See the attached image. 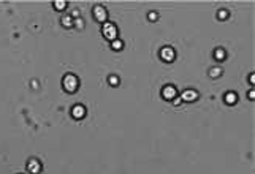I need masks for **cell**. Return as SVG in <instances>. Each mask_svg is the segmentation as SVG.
I'll return each mask as SVG.
<instances>
[{"instance_id": "obj_10", "label": "cell", "mask_w": 255, "mask_h": 174, "mask_svg": "<svg viewBox=\"0 0 255 174\" xmlns=\"http://www.w3.org/2000/svg\"><path fill=\"white\" fill-rule=\"evenodd\" d=\"M214 57H216L217 60H223V59H225V51H223V49H216Z\"/></svg>"}, {"instance_id": "obj_6", "label": "cell", "mask_w": 255, "mask_h": 174, "mask_svg": "<svg viewBox=\"0 0 255 174\" xmlns=\"http://www.w3.org/2000/svg\"><path fill=\"white\" fill-rule=\"evenodd\" d=\"M71 114H73L74 119H83L84 116H86V109H84V106H81V104H78V106L73 108Z\"/></svg>"}, {"instance_id": "obj_16", "label": "cell", "mask_w": 255, "mask_h": 174, "mask_svg": "<svg viewBox=\"0 0 255 174\" xmlns=\"http://www.w3.org/2000/svg\"><path fill=\"white\" fill-rule=\"evenodd\" d=\"M227 16H228V13L225 11V10H222V11H219V18H220V19H225Z\"/></svg>"}, {"instance_id": "obj_7", "label": "cell", "mask_w": 255, "mask_h": 174, "mask_svg": "<svg viewBox=\"0 0 255 174\" xmlns=\"http://www.w3.org/2000/svg\"><path fill=\"white\" fill-rule=\"evenodd\" d=\"M197 98H198V93L195 90H186L182 93V100H186V101H195Z\"/></svg>"}, {"instance_id": "obj_5", "label": "cell", "mask_w": 255, "mask_h": 174, "mask_svg": "<svg viewBox=\"0 0 255 174\" xmlns=\"http://www.w3.org/2000/svg\"><path fill=\"white\" fill-rule=\"evenodd\" d=\"M162 95H163V98H167V100H171V98L176 97V89L173 86H165V89L162 90Z\"/></svg>"}, {"instance_id": "obj_19", "label": "cell", "mask_w": 255, "mask_h": 174, "mask_svg": "<svg viewBox=\"0 0 255 174\" xmlns=\"http://www.w3.org/2000/svg\"><path fill=\"white\" fill-rule=\"evenodd\" d=\"M249 98H251V100H254V98H255V92H254V90L249 92Z\"/></svg>"}, {"instance_id": "obj_1", "label": "cell", "mask_w": 255, "mask_h": 174, "mask_svg": "<svg viewBox=\"0 0 255 174\" xmlns=\"http://www.w3.org/2000/svg\"><path fill=\"white\" fill-rule=\"evenodd\" d=\"M63 89L67 92H74L78 89V78L73 74H67L63 78Z\"/></svg>"}, {"instance_id": "obj_9", "label": "cell", "mask_w": 255, "mask_h": 174, "mask_svg": "<svg viewBox=\"0 0 255 174\" xmlns=\"http://www.w3.org/2000/svg\"><path fill=\"white\" fill-rule=\"evenodd\" d=\"M225 101H227L228 104H234L238 101V97H236V93H233V92H230L225 95Z\"/></svg>"}, {"instance_id": "obj_13", "label": "cell", "mask_w": 255, "mask_h": 174, "mask_svg": "<svg viewBox=\"0 0 255 174\" xmlns=\"http://www.w3.org/2000/svg\"><path fill=\"white\" fill-rule=\"evenodd\" d=\"M54 7H56L57 10H63L65 7H67V3H65V2H62V0H57V2L54 3Z\"/></svg>"}, {"instance_id": "obj_3", "label": "cell", "mask_w": 255, "mask_h": 174, "mask_svg": "<svg viewBox=\"0 0 255 174\" xmlns=\"http://www.w3.org/2000/svg\"><path fill=\"white\" fill-rule=\"evenodd\" d=\"M94 14H95V19L100 22H105L106 21V10L103 7H95L94 8Z\"/></svg>"}, {"instance_id": "obj_2", "label": "cell", "mask_w": 255, "mask_h": 174, "mask_svg": "<svg viewBox=\"0 0 255 174\" xmlns=\"http://www.w3.org/2000/svg\"><path fill=\"white\" fill-rule=\"evenodd\" d=\"M103 35L106 37L108 40H116V37H117V29L113 26V24H109V22H106L103 26Z\"/></svg>"}, {"instance_id": "obj_14", "label": "cell", "mask_w": 255, "mask_h": 174, "mask_svg": "<svg viewBox=\"0 0 255 174\" xmlns=\"http://www.w3.org/2000/svg\"><path fill=\"white\" fill-rule=\"evenodd\" d=\"M113 48L116 49V51L122 49V41H119V40H114V41H113Z\"/></svg>"}, {"instance_id": "obj_4", "label": "cell", "mask_w": 255, "mask_h": 174, "mask_svg": "<svg viewBox=\"0 0 255 174\" xmlns=\"http://www.w3.org/2000/svg\"><path fill=\"white\" fill-rule=\"evenodd\" d=\"M160 56H162V59L165 62H171L173 59H174V51L171 48H163L162 49V52H160Z\"/></svg>"}, {"instance_id": "obj_18", "label": "cell", "mask_w": 255, "mask_h": 174, "mask_svg": "<svg viewBox=\"0 0 255 174\" xmlns=\"http://www.w3.org/2000/svg\"><path fill=\"white\" fill-rule=\"evenodd\" d=\"M76 26H78L79 29H83V27H84V24H83V21H81V19H78V21H76Z\"/></svg>"}, {"instance_id": "obj_17", "label": "cell", "mask_w": 255, "mask_h": 174, "mask_svg": "<svg viewBox=\"0 0 255 174\" xmlns=\"http://www.w3.org/2000/svg\"><path fill=\"white\" fill-rule=\"evenodd\" d=\"M149 19H151V21H156V19H157V13H149Z\"/></svg>"}, {"instance_id": "obj_11", "label": "cell", "mask_w": 255, "mask_h": 174, "mask_svg": "<svg viewBox=\"0 0 255 174\" xmlns=\"http://www.w3.org/2000/svg\"><path fill=\"white\" fill-rule=\"evenodd\" d=\"M209 74H211L212 78H217V76H220V74H222V70H220V68H212Z\"/></svg>"}, {"instance_id": "obj_8", "label": "cell", "mask_w": 255, "mask_h": 174, "mask_svg": "<svg viewBox=\"0 0 255 174\" xmlns=\"http://www.w3.org/2000/svg\"><path fill=\"white\" fill-rule=\"evenodd\" d=\"M40 170H41V165H40L37 160H30V162H29V171H30V173L38 174Z\"/></svg>"}, {"instance_id": "obj_12", "label": "cell", "mask_w": 255, "mask_h": 174, "mask_svg": "<svg viewBox=\"0 0 255 174\" xmlns=\"http://www.w3.org/2000/svg\"><path fill=\"white\" fill-rule=\"evenodd\" d=\"M62 24H63V26L65 27H70V26H71V18H70V16H65V18H62Z\"/></svg>"}, {"instance_id": "obj_15", "label": "cell", "mask_w": 255, "mask_h": 174, "mask_svg": "<svg viewBox=\"0 0 255 174\" xmlns=\"http://www.w3.org/2000/svg\"><path fill=\"white\" fill-rule=\"evenodd\" d=\"M109 84H111V86H117V84H119V78L117 76H109Z\"/></svg>"}]
</instances>
